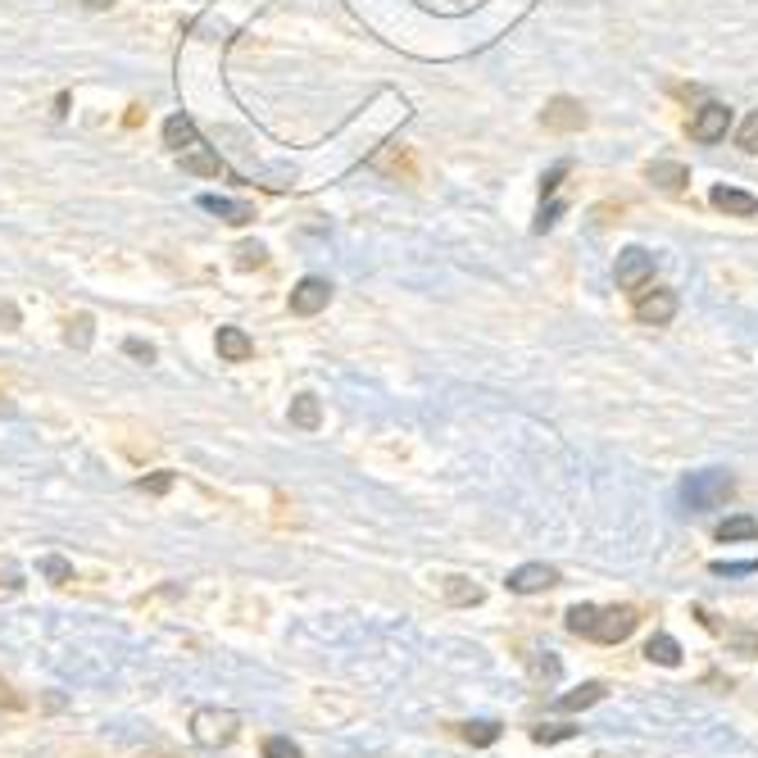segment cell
Wrapping results in <instances>:
<instances>
[{
	"label": "cell",
	"mask_w": 758,
	"mask_h": 758,
	"mask_svg": "<svg viewBox=\"0 0 758 758\" xmlns=\"http://www.w3.org/2000/svg\"><path fill=\"white\" fill-rule=\"evenodd\" d=\"M218 359H227V364H246L250 355H255V340L241 332V327H218Z\"/></svg>",
	"instance_id": "12"
},
{
	"label": "cell",
	"mask_w": 758,
	"mask_h": 758,
	"mask_svg": "<svg viewBox=\"0 0 758 758\" xmlns=\"http://www.w3.org/2000/svg\"><path fill=\"white\" fill-rule=\"evenodd\" d=\"M636 627H640V614L631 604H609V609H599V604H573V609H567V631L582 640H595V646H618Z\"/></svg>",
	"instance_id": "1"
},
{
	"label": "cell",
	"mask_w": 758,
	"mask_h": 758,
	"mask_svg": "<svg viewBox=\"0 0 758 758\" xmlns=\"http://www.w3.org/2000/svg\"><path fill=\"white\" fill-rule=\"evenodd\" d=\"M42 573H46L55 586H68V582H73V563L59 559V554H46V559H42Z\"/></svg>",
	"instance_id": "23"
},
{
	"label": "cell",
	"mask_w": 758,
	"mask_h": 758,
	"mask_svg": "<svg viewBox=\"0 0 758 758\" xmlns=\"http://www.w3.org/2000/svg\"><path fill=\"white\" fill-rule=\"evenodd\" d=\"M646 177L659 182L663 192H686V186H691V169L676 164V160H654V164L646 169Z\"/></svg>",
	"instance_id": "13"
},
{
	"label": "cell",
	"mask_w": 758,
	"mask_h": 758,
	"mask_svg": "<svg viewBox=\"0 0 758 758\" xmlns=\"http://www.w3.org/2000/svg\"><path fill=\"white\" fill-rule=\"evenodd\" d=\"M541 123L550 132H582L586 128V109L573 100V96H554L545 109H541Z\"/></svg>",
	"instance_id": "7"
},
{
	"label": "cell",
	"mask_w": 758,
	"mask_h": 758,
	"mask_svg": "<svg viewBox=\"0 0 758 758\" xmlns=\"http://www.w3.org/2000/svg\"><path fill=\"white\" fill-rule=\"evenodd\" d=\"M137 486H141V490H150V496H164V490L173 486V473H155V477H141Z\"/></svg>",
	"instance_id": "32"
},
{
	"label": "cell",
	"mask_w": 758,
	"mask_h": 758,
	"mask_svg": "<svg viewBox=\"0 0 758 758\" xmlns=\"http://www.w3.org/2000/svg\"><path fill=\"white\" fill-rule=\"evenodd\" d=\"M182 169L186 173H196V177H218L223 173V160L214 155V150H186V155H182Z\"/></svg>",
	"instance_id": "21"
},
{
	"label": "cell",
	"mask_w": 758,
	"mask_h": 758,
	"mask_svg": "<svg viewBox=\"0 0 758 758\" xmlns=\"http://www.w3.org/2000/svg\"><path fill=\"white\" fill-rule=\"evenodd\" d=\"M123 350H128L132 359H141V364H155V346H145V340H137V336L123 340Z\"/></svg>",
	"instance_id": "31"
},
{
	"label": "cell",
	"mask_w": 758,
	"mask_h": 758,
	"mask_svg": "<svg viewBox=\"0 0 758 758\" xmlns=\"http://www.w3.org/2000/svg\"><path fill=\"white\" fill-rule=\"evenodd\" d=\"M237 732H241V723H237L232 708H196V717H192V740L205 745V749L232 745Z\"/></svg>",
	"instance_id": "3"
},
{
	"label": "cell",
	"mask_w": 758,
	"mask_h": 758,
	"mask_svg": "<svg viewBox=\"0 0 758 758\" xmlns=\"http://www.w3.org/2000/svg\"><path fill=\"white\" fill-rule=\"evenodd\" d=\"M695 618H700V622H704L713 636H723L736 654H745V659H754V654H758V631H754V627H732V622H717L708 609H695Z\"/></svg>",
	"instance_id": "8"
},
{
	"label": "cell",
	"mask_w": 758,
	"mask_h": 758,
	"mask_svg": "<svg viewBox=\"0 0 758 758\" xmlns=\"http://www.w3.org/2000/svg\"><path fill=\"white\" fill-rule=\"evenodd\" d=\"M727 128H732V109L717 105V100H708L704 109H695V119H691V137L700 145H717V141L727 137Z\"/></svg>",
	"instance_id": "6"
},
{
	"label": "cell",
	"mask_w": 758,
	"mask_h": 758,
	"mask_svg": "<svg viewBox=\"0 0 758 758\" xmlns=\"http://www.w3.org/2000/svg\"><path fill=\"white\" fill-rule=\"evenodd\" d=\"M445 599L459 604V609H468V604H481L486 599V591L477 582H468V577H445Z\"/></svg>",
	"instance_id": "20"
},
{
	"label": "cell",
	"mask_w": 758,
	"mask_h": 758,
	"mask_svg": "<svg viewBox=\"0 0 758 758\" xmlns=\"http://www.w3.org/2000/svg\"><path fill=\"white\" fill-rule=\"evenodd\" d=\"M732 496H736V481L723 468H704V473H691L686 481H681V505H686L691 513H713V509H723Z\"/></svg>",
	"instance_id": "2"
},
{
	"label": "cell",
	"mask_w": 758,
	"mask_h": 758,
	"mask_svg": "<svg viewBox=\"0 0 758 758\" xmlns=\"http://www.w3.org/2000/svg\"><path fill=\"white\" fill-rule=\"evenodd\" d=\"M68 346H78V350L91 346V314H78L68 323Z\"/></svg>",
	"instance_id": "27"
},
{
	"label": "cell",
	"mask_w": 758,
	"mask_h": 758,
	"mask_svg": "<svg viewBox=\"0 0 758 758\" xmlns=\"http://www.w3.org/2000/svg\"><path fill=\"white\" fill-rule=\"evenodd\" d=\"M201 209L218 214L223 223H232V227H246V223L255 218V209H250V205H241V201H218V196H201Z\"/></svg>",
	"instance_id": "18"
},
{
	"label": "cell",
	"mask_w": 758,
	"mask_h": 758,
	"mask_svg": "<svg viewBox=\"0 0 758 758\" xmlns=\"http://www.w3.org/2000/svg\"><path fill=\"white\" fill-rule=\"evenodd\" d=\"M723 545H732V541H758V518H749V513H732L727 522H717V532H713Z\"/></svg>",
	"instance_id": "14"
},
{
	"label": "cell",
	"mask_w": 758,
	"mask_h": 758,
	"mask_svg": "<svg viewBox=\"0 0 758 758\" xmlns=\"http://www.w3.org/2000/svg\"><path fill=\"white\" fill-rule=\"evenodd\" d=\"M563 209H567L563 201H550V205H541V218H537V232H550V227H554V223L563 218Z\"/></svg>",
	"instance_id": "29"
},
{
	"label": "cell",
	"mask_w": 758,
	"mask_h": 758,
	"mask_svg": "<svg viewBox=\"0 0 758 758\" xmlns=\"http://www.w3.org/2000/svg\"><path fill=\"white\" fill-rule=\"evenodd\" d=\"M618 286L627 295H640V291H650V278H654V255L650 250H640V246H627L618 255V269H614Z\"/></svg>",
	"instance_id": "4"
},
{
	"label": "cell",
	"mask_w": 758,
	"mask_h": 758,
	"mask_svg": "<svg viewBox=\"0 0 758 758\" xmlns=\"http://www.w3.org/2000/svg\"><path fill=\"white\" fill-rule=\"evenodd\" d=\"M83 6H87V10H109L113 0H83Z\"/></svg>",
	"instance_id": "35"
},
{
	"label": "cell",
	"mask_w": 758,
	"mask_h": 758,
	"mask_svg": "<svg viewBox=\"0 0 758 758\" xmlns=\"http://www.w3.org/2000/svg\"><path fill=\"white\" fill-rule=\"evenodd\" d=\"M713 209H723V214H732V218H754L758 214V196H749V192H736V186H713Z\"/></svg>",
	"instance_id": "11"
},
{
	"label": "cell",
	"mask_w": 758,
	"mask_h": 758,
	"mask_svg": "<svg viewBox=\"0 0 758 758\" xmlns=\"http://www.w3.org/2000/svg\"><path fill=\"white\" fill-rule=\"evenodd\" d=\"M327 300H332V286L323 278H305V282H295V291H291V314L314 318V314L327 310Z\"/></svg>",
	"instance_id": "9"
},
{
	"label": "cell",
	"mask_w": 758,
	"mask_h": 758,
	"mask_svg": "<svg viewBox=\"0 0 758 758\" xmlns=\"http://www.w3.org/2000/svg\"><path fill=\"white\" fill-rule=\"evenodd\" d=\"M263 758H305V754H300V745L291 736H269L263 740Z\"/></svg>",
	"instance_id": "24"
},
{
	"label": "cell",
	"mask_w": 758,
	"mask_h": 758,
	"mask_svg": "<svg viewBox=\"0 0 758 758\" xmlns=\"http://www.w3.org/2000/svg\"><path fill=\"white\" fill-rule=\"evenodd\" d=\"M713 573L717 577H745V573H758V559H749V563H713Z\"/></svg>",
	"instance_id": "30"
},
{
	"label": "cell",
	"mask_w": 758,
	"mask_h": 758,
	"mask_svg": "<svg viewBox=\"0 0 758 758\" xmlns=\"http://www.w3.org/2000/svg\"><path fill=\"white\" fill-rule=\"evenodd\" d=\"M636 318L650 323V327H663L676 318V291H640L636 295Z\"/></svg>",
	"instance_id": "10"
},
{
	"label": "cell",
	"mask_w": 758,
	"mask_h": 758,
	"mask_svg": "<svg viewBox=\"0 0 758 758\" xmlns=\"http://www.w3.org/2000/svg\"><path fill=\"white\" fill-rule=\"evenodd\" d=\"M291 423L300 427V432H318V423H323V404H318V396H295L291 400Z\"/></svg>",
	"instance_id": "15"
},
{
	"label": "cell",
	"mask_w": 758,
	"mask_h": 758,
	"mask_svg": "<svg viewBox=\"0 0 758 758\" xmlns=\"http://www.w3.org/2000/svg\"><path fill=\"white\" fill-rule=\"evenodd\" d=\"M736 145L745 150V155H758V109H754L749 119L740 123V132H736Z\"/></svg>",
	"instance_id": "26"
},
{
	"label": "cell",
	"mask_w": 758,
	"mask_h": 758,
	"mask_svg": "<svg viewBox=\"0 0 758 758\" xmlns=\"http://www.w3.org/2000/svg\"><path fill=\"white\" fill-rule=\"evenodd\" d=\"M0 704H6V708H23V695H14L6 681H0Z\"/></svg>",
	"instance_id": "34"
},
{
	"label": "cell",
	"mask_w": 758,
	"mask_h": 758,
	"mask_svg": "<svg viewBox=\"0 0 758 758\" xmlns=\"http://www.w3.org/2000/svg\"><path fill=\"white\" fill-rule=\"evenodd\" d=\"M263 259H269V250H263L259 241H246V246H237V269H259Z\"/></svg>",
	"instance_id": "28"
},
{
	"label": "cell",
	"mask_w": 758,
	"mask_h": 758,
	"mask_svg": "<svg viewBox=\"0 0 758 758\" xmlns=\"http://www.w3.org/2000/svg\"><path fill=\"white\" fill-rule=\"evenodd\" d=\"M646 659H650V663H659V668H676V663H681V646H676V640H672L668 631H659V636L650 640V646H646Z\"/></svg>",
	"instance_id": "22"
},
{
	"label": "cell",
	"mask_w": 758,
	"mask_h": 758,
	"mask_svg": "<svg viewBox=\"0 0 758 758\" xmlns=\"http://www.w3.org/2000/svg\"><path fill=\"white\" fill-rule=\"evenodd\" d=\"M567 169H573V164H567V160H559V164H554V169L541 177V201H554V196H559V186H563Z\"/></svg>",
	"instance_id": "25"
},
{
	"label": "cell",
	"mask_w": 758,
	"mask_h": 758,
	"mask_svg": "<svg viewBox=\"0 0 758 758\" xmlns=\"http://www.w3.org/2000/svg\"><path fill=\"white\" fill-rule=\"evenodd\" d=\"M604 695H609V686H604V681H586L582 691H573V695H559V700H554V708H559V713H577V708H591V704H599Z\"/></svg>",
	"instance_id": "17"
},
{
	"label": "cell",
	"mask_w": 758,
	"mask_h": 758,
	"mask_svg": "<svg viewBox=\"0 0 758 758\" xmlns=\"http://www.w3.org/2000/svg\"><path fill=\"white\" fill-rule=\"evenodd\" d=\"M541 745H554V740H567V736H573V727H537L532 732Z\"/></svg>",
	"instance_id": "33"
},
{
	"label": "cell",
	"mask_w": 758,
	"mask_h": 758,
	"mask_svg": "<svg viewBox=\"0 0 758 758\" xmlns=\"http://www.w3.org/2000/svg\"><path fill=\"white\" fill-rule=\"evenodd\" d=\"M500 723H496V717H477V723H464L459 727V736L468 740V745H477V749H486V745H496L500 740Z\"/></svg>",
	"instance_id": "19"
},
{
	"label": "cell",
	"mask_w": 758,
	"mask_h": 758,
	"mask_svg": "<svg viewBox=\"0 0 758 758\" xmlns=\"http://www.w3.org/2000/svg\"><path fill=\"white\" fill-rule=\"evenodd\" d=\"M155 758H169V754H155Z\"/></svg>",
	"instance_id": "36"
},
{
	"label": "cell",
	"mask_w": 758,
	"mask_h": 758,
	"mask_svg": "<svg viewBox=\"0 0 758 758\" xmlns=\"http://www.w3.org/2000/svg\"><path fill=\"white\" fill-rule=\"evenodd\" d=\"M559 582H563V573L554 563H522V567H513V573L505 577V586L513 595H541V591H550Z\"/></svg>",
	"instance_id": "5"
},
{
	"label": "cell",
	"mask_w": 758,
	"mask_h": 758,
	"mask_svg": "<svg viewBox=\"0 0 758 758\" xmlns=\"http://www.w3.org/2000/svg\"><path fill=\"white\" fill-rule=\"evenodd\" d=\"M164 145L169 150H196L201 141H196V123L186 119V113H173V119L164 123Z\"/></svg>",
	"instance_id": "16"
}]
</instances>
